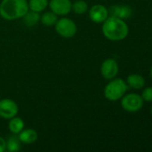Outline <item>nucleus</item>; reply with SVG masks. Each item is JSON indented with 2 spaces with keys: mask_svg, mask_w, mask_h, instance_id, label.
Returning a JSON list of instances; mask_svg holds the SVG:
<instances>
[{
  "mask_svg": "<svg viewBox=\"0 0 152 152\" xmlns=\"http://www.w3.org/2000/svg\"><path fill=\"white\" fill-rule=\"evenodd\" d=\"M102 33L110 41H122L127 37L129 27L125 20L110 15L102 23Z\"/></svg>",
  "mask_w": 152,
  "mask_h": 152,
  "instance_id": "1",
  "label": "nucleus"
},
{
  "mask_svg": "<svg viewBox=\"0 0 152 152\" xmlns=\"http://www.w3.org/2000/svg\"><path fill=\"white\" fill-rule=\"evenodd\" d=\"M28 11L27 0H2L0 3V16L6 20L21 19Z\"/></svg>",
  "mask_w": 152,
  "mask_h": 152,
  "instance_id": "2",
  "label": "nucleus"
},
{
  "mask_svg": "<svg viewBox=\"0 0 152 152\" xmlns=\"http://www.w3.org/2000/svg\"><path fill=\"white\" fill-rule=\"evenodd\" d=\"M127 89L128 86L124 79L115 77L105 86L104 96L110 102H116L121 100V98L126 94Z\"/></svg>",
  "mask_w": 152,
  "mask_h": 152,
  "instance_id": "3",
  "label": "nucleus"
},
{
  "mask_svg": "<svg viewBox=\"0 0 152 152\" xmlns=\"http://www.w3.org/2000/svg\"><path fill=\"white\" fill-rule=\"evenodd\" d=\"M144 105L141 94H125L121 98V107L127 112L135 113L140 111Z\"/></svg>",
  "mask_w": 152,
  "mask_h": 152,
  "instance_id": "4",
  "label": "nucleus"
},
{
  "mask_svg": "<svg viewBox=\"0 0 152 152\" xmlns=\"http://www.w3.org/2000/svg\"><path fill=\"white\" fill-rule=\"evenodd\" d=\"M56 33L64 38H71L77 32V26L75 22L69 18L58 19L55 24Z\"/></svg>",
  "mask_w": 152,
  "mask_h": 152,
  "instance_id": "5",
  "label": "nucleus"
},
{
  "mask_svg": "<svg viewBox=\"0 0 152 152\" xmlns=\"http://www.w3.org/2000/svg\"><path fill=\"white\" fill-rule=\"evenodd\" d=\"M18 105L11 99L0 100V118L4 119H11L18 114Z\"/></svg>",
  "mask_w": 152,
  "mask_h": 152,
  "instance_id": "6",
  "label": "nucleus"
},
{
  "mask_svg": "<svg viewBox=\"0 0 152 152\" xmlns=\"http://www.w3.org/2000/svg\"><path fill=\"white\" fill-rule=\"evenodd\" d=\"M119 71V66L116 60L114 59H107L105 60L100 67V72L102 77L105 79L111 80L116 77Z\"/></svg>",
  "mask_w": 152,
  "mask_h": 152,
  "instance_id": "7",
  "label": "nucleus"
},
{
  "mask_svg": "<svg viewBox=\"0 0 152 152\" xmlns=\"http://www.w3.org/2000/svg\"><path fill=\"white\" fill-rule=\"evenodd\" d=\"M73 3L71 0H50L48 5L50 10L56 15L65 16L72 11Z\"/></svg>",
  "mask_w": 152,
  "mask_h": 152,
  "instance_id": "8",
  "label": "nucleus"
},
{
  "mask_svg": "<svg viewBox=\"0 0 152 152\" xmlns=\"http://www.w3.org/2000/svg\"><path fill=\"white\" fill-rule=\"evenodd\" d=\"M90 19L95 23H103L109 16L108 9L102 4H94L89 10Z\"/></svg>",
  "mask_w": 152,
  "mask_h": 152,
  "instance_id": "9",
  "label": "nucleus"
},
{
  "mask_svg": "<svg viewBox=\"0 0 152 152\" xmlns=\"http://www.w3.org/2000/svg\"><path fill=\"white\" fill-rule=\"evenodd\" d=\"M108 12L111 16L120 18L122 20L129 19L133 14V9L129 5L124 4H115L108 9Z\"/></svg>",
  "mask_w": 152,
  "mask_h": 152,
  "instance_id": "10",
  "label": "nucleus"
},
{
  "mask_svg": "<svg viewBox=\"0 0 152 152\" xmlns=\"http://www.w3.org/2000/svg\"><path fill=\"white\" fill-rule=\"evenodd\" d=\"M126 84L129 87L140 90L145 86V78L140 74H130L126 78Z\"/></svg>",
  "mask_w": 152,
  "mask_h": 152,
  "instance_id": "11",
  "label": "nucleus"
},
{
  "mask_svg": "<svg viewBox=\"0 0 152 152\" xmlns=\"http://www.w3.org/2000/svg\"><path fill=\"white\" fill-rule=\"evenodd\" d=\"M21 142L25 144H31L35 142L38 139V134L34 129L28 128V129H22L19 133L18 136Z\"/></svg>",
  "mask_w": 152,
  "mask_h": 152,
  "instance_id": "12",
  "label": "nucleus"
},
{
  "mask_svg": "<svg viewBox=\"0 0 152 152\" xmlns=\"http://www.w3.org/2000/svg\"><path fill=\"white\" fill-rule=\"evenodd\" d=\"M8 128L13 134H19V133L22 129H24V122L21 118L15 116L11 119H9Z\"/></svg>",
  "mask_w": 152,
  "mask_h": 152,
  "instance_id": "13",
  "label": "nucleus"
},
{
  "mask_svg": "<svg viewBox=\"0 0 152 152\" xmlns=\"http://www.w3.org/2000/svg\"><path fill=\"white\" fill-rule=\"evenodd\" d=\"M58 15H56L55 12H53L52 11L50 12H44L41 16L39 20L41 21V23L47 27H52L55 26V24L56 23L57 20H58Z\"/></svg>",
  "mask_w": 152,
  "mask_h": 152,
  "instance_id": "14",
  "label": "nucleus"
},
{
  "mask_svg": "<svg viewBox=\"0 0 152 152\" xmlns=\"http://www.w3.org/2000/svg\"><path fill=\"white\" fill-rule=\"evenodd\" d=\"M22 18H23V21L27 27H33L39 20L40 15H39V12L30 10V11H28Z\"/></svg>",
  "mask_w": 152,
  "mask_h": 152,
  "instance_id": "15",
  "label": "nucleus"
},
{
  "mask_svg": "<svg viewBox=\"0 0 152 152\" xmlns=\"http://www.w3.org/2000/svg\"><path fill=\"white\" fill-rule=\"evenodd\" d=\"M29 10L40 12L48 5V0H29Z\"/></svg>",
  "mask_w": 152,
  "mask_h": 152,
  "instance_id": "16",
  "label": "nucleus"
},
{
  "mask_svg": "<svg viewBox=\"0 0 152 152\" xmlns=\"http://www.w3.org/2000/svg\"><path fill=\"white\" fill-rule=\"evenodd\" d=\"M21 141L14 135L8 138L6 141V151L10 152H17L21 150Z\"/></svg>",
  "mask_w": 152,
  "mask_h": 152,
  "instance_id": "17",
  "label": "nucleus"
},
{
  "mask_svg": "<svg viewBox=\"0 0 152 152\" xmlns=\"http://www.w3.org/2000/svg\"><path fill=\"white\" fill-rule=\"evenodd\" d=\"M89 9L88 4L84 0H77L72 4V10L76 14H83Z\"/></svg>",
  "mask_w": 152,
  "mask_h": 152,
  "instance_id": "18",
  "label": "nucleus"
},
{
  "mask_svg": "<svg viewBox=\"0 0 152 152\" xmlns=\"http://www.w3.org/2000/svg\"><path fill=\"white\" fill-rule=\"evenodd\" d=\"M142 100L147 102H152V86L145 87L142 90V93L141 94Z\"/></svg>",
  "mask_w": 152,
  "mask_h": 152,
  "instance_id": "19",
  "label": "nucleus"
},
{
  "mask_svg": "<svg viewBox=\"0 0 152 152\" xmlns=\"http://www.w3.org/2000/svg\"><path fill=\"white\" fill-rule=\"evenodd\" d=\"M6 151V141L0 136V152H4Z\"/></svg>",
  "mask_w": 152,
  "mask_h": 152,
  "instance_id": "20",
  "label": "nucleus"
},
{
  "mask_svg": "<svg viewBox=\"0 0 152 152\" xmlns=\"http://www.w3.org/2000/svg\"><path fill=\"white\" fill-rule=\"evenodd\" d=\"M151 77H152V66H151Z\"/></svg>",
  "mask_w": 152,
  "mask_h": 152,
  "instance_id": "21",
  "label": "nucleus"
},
{
  "mask_svg": "<svg viewBox=\"0 0 152 152\" xmlns=\"http://www.w3.org/2000/svg\"><path fill=\"white\" fill-rule=\"evenodd\" d=\"M151 116H152V108H151Z\"/></svg>",
  "mask_w": 152,
  "mask_h": 152,
  "instance_id": "22",
  "label": "nucleus"
}]
</instances>
